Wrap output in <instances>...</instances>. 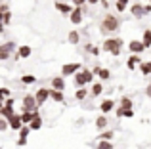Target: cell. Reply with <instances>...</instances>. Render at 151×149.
Wrapping results in <instances>:
<instances>
[{
	"label": "cell",
	"mask_w": 151,
	"mask_h": 149,
	"mask_svg": "<svg viewBox=\"0 0 151 149\" xmlns=\"http://www.w3.org/2000/svg\"><path fill=\"white\" fill-rule=\"evenodd\" d=\"M71 4H75V8H81L82 4H86V0H69Z\"/></svg>",
	"instance_id": "f35d334b"
},
{
	"label": "cell",
	"mask_w": 151,
	"mask_h": 149,
	"mask_svg": "<svg viewBox=\"0 0 151 149\" xmlns=\"http://www.w3.org/2000/svg\"><path fill=\"white\" fill-rule=\"evenodd\" d=\"M6 11H10L8 4H0V14H6Z\"/></svg>",
	"instance_id": "60d3db41"
},
{
	"label": "cell",
	"mask_w": 151,
	"mask_h": 149,
	"mask_svg": "<svg viewBox=\"0 0 151 149\" xmlns=\"http://www.w3.org/2000/svg\"><path fill=\"white\" fill-rule=\"evenodd\" d=\"M55 10L58 11H61V14H69L71 15V11L75 10V6H71V4H63V2H55Z\"/></svg>",
	"instance_id": "7c38bea8"
},
{
	"label": "cell",
	"mask_w": 151,
	"mask_h": 149,
	"mask_svg": "<svg viewBox=\"0 0 151 149\" xmlns=\"http://www.w3.org/2000/svg\"><path fill=\"white\" fill-rule=\"evenodd\" d=\"M81 21H82V10H81V8H75V10L71 11V23L78 25Z\"/></svg>",
	"instance_id": "4fadbf2b"
},
{
	"label": "cell",
	"mask_w": 151,
	"mask_h": 149,
	"mask_svg": "<svg viewBox=\"0 0 151 149\" xmlns=\"http://www.w3.org/2000/svg\"><path fill=\"white\" fill-rule=\"evenodd\" d=\"M29 132H31V128L23 124V126H21V130H19V138H25V140H27V136H29Z\"/></svg>",
	"instance_id": "d6a6232c"
},
{
	"label": "cell",
	"mask_w": 151,
	"mask_h": 149,
	"mask_svg": "<svg viewBox=\"0 0 151 149\" xmlns=\"http://www.w3.org/2000/svg\"><path fill=\"white\" fill-rule=\"evenodd\" d=\"M52 90H58V92H63V90H65V80H63V77L52 78Z\"/></svg>",
	"instance_id": "30bf717a"
},
{
	"label": "cell",
	"mask_w": 151,
	"mask_h": 149,
	"mask_svg": "<svg viewBox=\"0 0 151 149\" xmlns=\"http://www.w3.org/2000/svg\"><path fill=\"white\" fill-rule=\"evenodd\" d=\"M86 2H90V4H98L100 0H86Z\"/></svg>",
	"instance_id": "f6af8a7d"
},
{
	"label": "cell",
	"mask_w": 151,
	"mask_h": 149,
	"mask_svg": "<svg viewBox=\"0 0 151 149\" xmlns=\"http://www.w3.org/2000/svg\"><path fill=\"white\" fill-rule=\"evenodd\" d=\"M78 71H81V63H67L61 67V77H71Z\"/></svg>",
	"instance_id": "5b68a950"
},
{
	"label": "cell",
	"mask_w": 151,
	"mask_h": 149,
	"mask_svg": "<svg viewBox=\"0 0 151 149\" xmlns=\"http://www.w3.org/2000/svg\"><path fill=\"white\" fill-rule=\"evenodd\" d=\"M128 48H130V52H132V54H142L145 50V46H144V42H142V40H132L128 44Z\"/></svg>",
	"instance_id": "8fae6325"
},
{
	"label": "cell",
	"mask_w": 151,
	"mask_h": 149,
	"mask_svg": "<svg viewBox=\"0 0 151 149\" xmlns=\"http://www.w3.org/2000/svg\"><path fill=\"white\" fill-rule=\"evenodd\" d=\"M121 48H122L121 38H107V40L103 42V50L113 54V56H119V54H121Z\"/></svg>",
	"instance_id": "3957f363"
},
{
	"label": "cell",
	"mask_w": 151,
	"mask_h": 149,
	"mask_svg": "<svg viewBox=\"0 0 151 149\" xmlns=\"http://www.w3.org/2000/svg\"><path fill=\"white\" fill-rule=\"evenodd\" d=\"M142 42H144L145 48H149V46H151V31H145V33H144V38H142Z\"/></svg>",
	"instance_id": "83f0119b"
},
{
	"label": "cell",
	"mask_w": 151,
	"mask_h": 149,
	"mask_svg": "<svg viewBox=\"0 0 151 149\" xmlns=\"http://www.w3.org/2000/svg\"><path fill=\"white\" fill-rule=\"evenodd\" d=\"M98 74H100V78H101V80H107V78L111 77L109 69H100V73H98Z\"/></svg>",
	"instance_id": "e575fe53"
},
{
	"label": "cell",
	"mask_w": 151,
	"mask_h": 149,
	"mask_svg": "<svg viewBox=\"0 0 151 149\" xmlns=\"http://www.w3.org/2000/svg\"><path fill=\"white\" fill-rule=\"evenodd\" d=\"M119 27H121V21H119V17H117V15H113V14H107L105 17L101 19V23H100L101 33H105V34H109V33H117Z\"/></svg>",
	"instance_id": "6da1fadb"
},
{
	"label": "cell",
	"mask_w": 151,
	"mask_h": 149,
	"mask_svg": "<svg viewBox=\"0 0 151 149\" xmlns=\"http://www.w3.org/2000/svg\"><path fill=\"white\" fill-rule=\"evenodd\" d=\"M138 63H140V57H138V56H132V57H130L128 61H126V65H128V69H134V67H136Z\"/></svg>",
	"instance_id": "f1b7e54d"
},
{
	"label": "cell",
	"mask_w": 151,
	"mask_h": 149,
	"mask_svg": "<svg viewBox=\"0 0 151 149\" xmlns=\"http://www.w3.org/2000/svg\"><path fill=\"white\" fill-rule=\"evenodd\" d=\"M111 138H113V130H105L100 136V140H105V142H111Z\"/></svg>",
	"instance_id": "836d02e7"
},
{
	"label": "cell",
	"mask_w": 151,
	"mask_h": 149,
	"mask_svg": "<svg viewBox=\"0 0 151 149\" xmlns=\"http://www.w3.org/2000/svg\"><path fill=\"white\" fill-rule=\"evenodd\" d=\"M15 115V111H14V107H6V105H4L2 109H0V117H2V119H12V117Z\"/></svg>",
	"instance_id": "2e32d148"
},
{
	"label": "cell",
	"mask_w": 151,
	"mask_h": 149,
	"mask_svg": "<svg viewBox=\"0 0 151 149\" xmlns=\"http://www.w3.org/2000/svg\"><path fill=\"white\" fill-rule=\"evenodd\" d=\"M145 92H147V96H149V97H151V84H149V86H147V90H145Z\"/></svg>",
	"instance_id": "ee69618b"
},
{
	"label": "cell",
	"mask_w": 151,
	"mask_h": 149,
	"mask_svg": "<svg viewBox=\"0 0 151 149\" xmlns=\"http://www.w3.org/2000/svg\"><path fill=\"white\" fill-rule=\"evenodd\" d=\"M144 14H145V8H144V6H140V4H134V6H132V15L142 17Z\"/></svg>",
	"instance_id": "ffe728a7"
},
{
	"label": "cell",
	"mask_w": 151,
	"mask_h": 149,
	"mask_svg": "<svg viewBox=\"0 0 151 149\" xmlns=\"http://www.w3.org/2000/svg\"><path fill=\"white\" fill-rule=\"evenodd\" d=\"M0 97H2V100L4 97H10V90L8 88H0Z\"/></svg>",
	"instance_id": "74e56055"
},
{
	"label": "cell",
	"mask_w": 151,
	"mask_h": 149,
	"mask_svg": "<svg viewBox=\"0 0 151 149\" xmlns=\"http://www.w3.org/2000/svg\"><path fill=\"white\" fill-rule=\"evenodd\" d=\"M10 21H12V14H10V11H6V14H2V25H8Z\"/></svg>",
	"instance_id": "d590c367"
},
{
	"label": "cell",
	"mask_w": 151,
	"mask_h": 149,
	"mask_svg": "<svg viewBox=\"0 0 151 149\" xmlns=\"http://www.w3.org/2000/svg\"><path fill=\"white\" fill-rule=\"evenodd\" d=\"M117 117H134V111H132V109H122V107H119L117 109Z\"/></svg>",
	"instance_id": "603a6c76"
},
{
	"label": "cell",
	"mask_w": 151,
	"mask_h": 149,
	"mask_svg": "<svg viewBox=\"0 0 151 149\" xmlns=\"http://www.w3.org/2000/svg\"><path fill=\"white\" fill-rule=\"evenodd\" d=\"M67 40H69L71 44H78V40H81V34H78V31H71L69 37H67Z\"/></svg>",
	"instance_id": "7402d4cb"
},
{
	"label": "cell",
	"mask_w": 151,
	"mask_h": 149,
	"mask_svg": "<svg viewBox=\"0 0 151 149\" xmlns=\"http://www.w3.org/2000/svg\"><path fill=\"white\" fill-rule=\"evenodd\" d=\"M29 128H31V132L33 130H40L42 128V117H40L38 111H33V120L29 122Z\"/></svg>",
	"instance_id": "ba28073f"
},
{
	"label": "cell",
	"mask_w": 151,
	"mask_h": 149,
	"mask_svg": "<svg viewBox=\"0 0 151 149\" xmlns=\"http://www.w3.org/2000/svg\"><path fill=\"white\" fill-rule=\"evenodd\" d=\"M8 120L6 119H2V117H0V132H4V130H8Z\"/></svg>",
	"instance_id": "8d00e7d4"
},
{
	"label": "cell",
	"mask_w": 151,
	"mask_h": 149,
	"mask_svg": "<svg viewBox=\"0 0 151 149\" xmlns=\"http://www.w3.org/2000/svg\"><path fill=\"white\" fill-rule=\"evenodd\" d=\"M23 109L21 111H38V105H37V100H35V96L33 94H25V96H23Z\"/></svg>",
	"instance_id": "277c9868"
},
{
	"label": "cell",
	"mask_w": 151,
	"mask_h": 149,
	"mask_svg": "<svg viewBox=\"0 0 151 149\" xmlns=\"http://www.w3.org/2000/svg\"><path fill=\"white\" fill-rule=\"evenodd\" d=\"M113 107H115L113 100H105V101H101V105H100V109H101L103 115H105V113H109V111H113Z\"/></svg>",
	"instance_id": "e0dca14e"
},
{
	"label": "cell",
	"mask_w": 151,
	"mask_h": 149,
	"mask_svg": "<svg viewBox=\"0 0 151 149\" xmlns=\"http://www.w3.org/2000/svg\"><path fill=\"white\" fill-rule=\"evenodd\" d=\"M92 80H94V74H92V71H88V69H81L78 73H75V86H77V88H84V86Z\"/></svg>",
	"instance_id": "7a4b0ae2"
},
{
	"label": "cell",
	"mask_w": 151,
	"mask_h": 149,
	"mask_svg": "<svg viewBox=\"0 0 151 149\" xmlns=\"http://www.w3.org/2000/svg\"><path fill=\"white\" fill-rule=\"evenodd\" d=\"M19 117H21V122L25 124V126H29V122L33 120V113H31V111H21Z\"/></svg>",
	"instance_id": "ac0fdd59"
},
{
	"label": "cell",
	"mask_w": 151,
	"mask_h": 149,
	"mask_svg": "<svg viewBox=\"0 0 151 149\" xmlns=\"http://www.w3.org/2000/svg\"><path fill=\"white\" fill-rule=\"evenodd\" d=\"M126 4H128V0H117V4H115V6H117L119 11H124L126 10Z\"/></svg>",
	"instance_id": "1f68e13d"
},
{
	"label": "cell",
	"mask_w": 151,
	"mask_h": 149,
	"mask_svg": "<svg viewBox=\"0 0 151 149\" xmlns=\"http://www.w3.org/2000/svg\"><path fill=\"white\" fill-rule=\"evenodd\" d=\"M4 105H6V107H14V97H6Z\"/></svg>",
	"instance_id": "ab89813d"
},
{
	"label": "cell",
	"mask_w": 151,
	"mask_h": 149,
	"mask_svg": "<svg viewBox=\"0 0 151 149\" xmlns=\"http://www.w3.org/2000/svg\"><path fill=\"white\" fill-rule=\"evenodd\" d=\"M19 80H21V84H35V82H37V77H35V74H23Z\"/></svg>",
	"instance_id": "44dd1931"
},
{
	"label": "cell",
	"mask_w": 151,
	"mask_h": 149,
	"mask_svg": "<svg viewBox=\"0 0 151 149\" xmlns=\"http://www.w3.org/2000/svg\"><path fill=\"white\" fill-rule=\"evenodd\" d=\"M8 126L12 128V130H21V126H23V122H21V117L17 115V113H15L14 117H12V119H8Z\"/></svg>",
	"instance_id": "9c48e42d"
},
{
	"label": "cell",
	"mask_w": 151,
	"mask_h": 149,
	"mask_svg": "<svg viewBox=\"0 0 151 149\" xmlns=\"http://www.w3.org/2000/svg\"><path fill=\"white\" fill-rule=\"evenodd\" d=\"M140 71L144 74H151V61L149 63H140Z\"/></svg>",
	"instance_id": "4dcf8cb0"
},
{
	"label": "cell",
	"mask_w": 151,
	"mask_h": 149,
	"mask_svg": "<svg viewBox=\"0 0 151 149\" xmlns=\"http://www.w3.org/2000/svg\"><path fill=\"white\" fill-rule=\"evenodd\" d=\"M107 124H109V122H107V119H105L103 115L96 119V128H98V130H105V128H107Z\"/></svg>",
	"instance_id": "d6986e66"
},
{
	"label": "cell",
	"mask_w": 151,
	"mask_h": 149,
	"mask_svg": "<svg viewBox=\"0 0 151 149\" xmlns=\"http://www.w3.org/2000/svg\"><path fill=\"white\" fill-rule=\"evenodd\" d=\"M121 107L122 109H132V100H130V97H122L121 100Z\"/></svg>",
	"instance_id": "f546056e"
},
{
	"label": "cell",
	"mask_w": 151,
	"mask_h": 149,
	"mask_svg": "<svg viewBox=\"0 0 151 149\" xmlns=\"http://www.w3.org/2000/svg\"><path fill=\"white\" fill-rule=\"evenodd\" d=\"M86 96H88V92H86L84 88H78L77 92H75V97H77L78 101H82V100H86Z\"/></svg>",
	"instance_id": "484cf974"
},
{
	"label": "cell",
	"mask_w": 151,
	"mask_h": 149,
	"mask_svg": "<svg viewBox=\"0 0 151 149\" xmlns=\"http://www.w3.org/2000/svg\"><path fill=\"white\" fill-rule=\"evenodd\" d=\"M50 97V88H40L37 94H35V100H37V105H44V101Z\"/></svg>",
	"instance_id": "8992f818"
},
{
	"label": "cell",
	"mask_w": 151,
	"mask_h": 149,
	"mask_svg": "<svg viewBox=\"0 0 151 149\" xmlns=\"http://www.w3.org/2000/svg\"><path fill=\"white\" fill-rule=\"evenodd\" d=\"M17 145H19V147L27 145V140H25V138H17Z\"/></svg>",
	"instance_id": "b9f144b4"
},
{
	"label": "cell",
	"mask_w": 151,
	"mask_h": 149,
	"mask_svg": "<svg viewBox=\"0 0 151 149\" xmlns=\"http://www.w3.org/2000/svg\"><path fill=\"white\" fill-rule=\"evenodd\" d=\"M31 54H33V48H31V46H27V44H23V46H19L17 50H15V59H19V57H23V59H25V57H31Z\"/></svg>",
	"instance_id": "52a82bcc"
},
{
	"label": "cell",
	"mask_w": 151,
	"mask_h": 149,
	"mask_svg": "<svg viewBox=\"0 0 151 149\" xmlns=\"http://www.w3.org/2000/svg\"><path fill=\"white\" fill-rule=\"evenodd\" d=\"M96 149H113V143H111V142H105V140H100V142H98V145H96Z\"/></svg>",
	"instance_id": "4316f807"
},
{
	"label": "cell",
	"mask_w": 151,
	"mask_h": 149,
	"mask_svg": "<svg viewBox=\"0 0 151 149\" xmlns=\"http://www.w3.org/2000/svg\"><path fill=\"white\" fill-rule=\"evenodd\" d=\"M84 50L88 54H92V56H100V48H98V46H94V44H86Z\"/></svg>",
	"instance_id": "d4e9b609"
},
{
	"label": "cell",
	"mask_w": 151,
	"mask_h": 149,
	"mask_svg": "<svg viewBox=\"0 0 151 149\" xmlns=\"http://www.w3.org/2000/svg\"><path fill=\"white\" fill-rule=\"evenodd\" d=\"M101 92H103V86H101V82H96V84L92 86V92H90V94H92V96L96 97V96H100Z\"/></svg>",
	"instance_id": "cb8c5ba5"
},
{
	"label": "cell",
	"mask_w": 151,
	"mask_h": 149,
	"mask_svg": "<svg viewBox=\"0 0 151 149\" xmlns=\"http://www.w3.org/2000/svg\"><path fill=\"white\" fill-rule=\"evenodd\" d=\"M50 97L54 101H58V103H65V96H63V92H58V90L50 88Z\"/></svg>",
	"instance_id": "9a60e30c"
},
{
	"label": "cell",
	"mask_w": 151,
	"mask_h": 149,
	"mask_svg": "<svg viewBox=\"0 0 151 149\" xmlns=\"http://www.w3.org/2000/svg\"><path fill=\"white\" fill-rule=\"evenodd\" d=\"M17 50V46H15V42H4V44H0V52H6L12 56V52H15Z\"/></svg>",
	"instance_id": "5bb4252c"
},
{
	"label": "cell",
	"mask_w": 151,
	"mask_h": 149,
	"mask_svg": "<svg viewBox=\"0 0 151 149\" xmlns=\"http://www.w3.org/2000/svg\"><path fill=\"white\" fill-rule=\"evenodd\" d=\"M4 107V100H2V97H0V109H2Z\"/></svg>",
	"instance_id": "bcb514c9"
},
{
	"label": "cell",
	"mask_w": 151,
	"mask_h": 149,
	"mask_svg": "<svg viewBox=\"0 0 151 149\" xmlns=\"http://www.w3.org/2000/svg\"><path fill=\"white\" fill-rule=\"evenodd\" d=\"M8 57H10V54H6V52H0V59H2V61H6Z\"/></svg>",
	"instance_id": "7bdbcfd3"
},
{
	"label": "cell",
	"mask_w": 151,
	"mask_h": 149,
	"mask_svg": "<svg viewBox=\"0 0 151 149\" xmlns=\"http://www.w3.org/2000/svg\"><path fill=\"white\" fill-rule=\"evenodd\" d=\"M0 4H2V2H0Z\"/></svg>",
	"instance_id": "7dc6e473"
}]
</instances>
